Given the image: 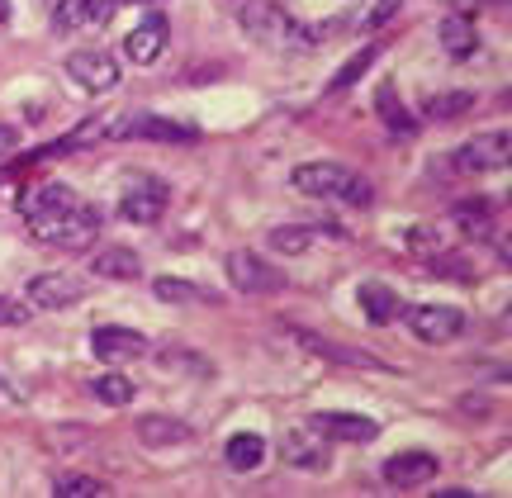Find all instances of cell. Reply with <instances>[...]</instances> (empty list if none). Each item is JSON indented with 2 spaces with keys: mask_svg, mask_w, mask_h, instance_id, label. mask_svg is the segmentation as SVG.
I'll return each instance as SVG.
<instances>
[{
  "mask_svg": "<svg viewBox=\"0 0 512 498\" xmlns=\"http://www.w3.org/2000/svg\"><path fill=\"white\" fill-rule=\"evenodd\" d=\"M294 190L304 195H318V200H342V204H356L366 209L370 204V181H361L356 171H347L342 162H304L294 166Z\"/></svg>",
  "mask_w": 512,
  "mask_h": 498,
  "instance_id": "obj_1",
  "label": "cell"
},
{
  "mask_svg": "<svg viewBox=\"0 0 512 498\" xmlns=\"http://www.w3.org/2000/svg\"><path fill=\"white\" fill-rule=\"evenodd\" d=\"M76 190L62 181H43L29 190V200H24V228L34 233L38 242H57V233L67 228V219L76 214Z\"/></svg>",
  "mask_w": 512,
  "mask_h": 498,
  "instance_id": "obj_2",
  "label": "cell"
},
{
  "mask_svg": "<svg viewBox=\"0 0 512 498\" xmlns=\"http://www.w3.org/2000/svg\"><path fill=\"white\" fill-rule=\"evenodd\" d=\"M403 323H408V332L413 337H422V342H456L460 332H465V314L460 309H451V304H408V309H399Z\"/></svg>",
  "mask_w": 512,
  "mask_h": 498,
  "instance_id": "obj_3",
  "label": "cell"
},
{
  "mask_svg": "<svg viewBox=\"0 0 512 498\" xmlns=\"http://www.w3.org/2000/svg\"><path fill=\"white\" fill-rule=\"evenodd\" d=\"M508 162H512V133L508 129L479 133V138H470V143L456 148V157H451L456 171H503Z\"/></svg>",
  "mask_w": 512,
  "mask_h": 498,
  "instance_id": "obj_4",
  "label": "cell"
},
{
  "mask_svg": "<svg viewBox=\"0 0 512 498\" xmlns=\"http://www.w3.org/2000/svg\"><path fill=\"white\" fill-rule=\"evenodd\" d=\"M242 29H252L261 43H280V48H290V43H309L313 34H304V29H294L290 15H280L275 5H266V0H247L242 5Z\"/></svg>",
  "mask_w": 512,
  "mask_h": 498,
  "instance_id": "obj_5",
  "label": "cell"
},
{
  "mask_svg": "<svg viewBox=\"0 0 512 498\" xmlns=\"http://www.w3.org/2000/svg\"><path fill=\"white\" fill-rule=\"evenodd\" d=\"M280 456H285V465H294V470H309V475H323V470L332 465L328 437H323L318 427H294V432H285Z\"/></svg>",
  "mask_w": 512,
  "mask_h": 498,
  "instance_id": "obj_6",
  "label": "cell"
},
{
  "mask_svg": "<svg viewBox=\"0 0 512 498\" xmlns=\"http://www.w3.org/2000/svg\"><path fill=\"white\" fill-rule=\"evenodd\" d=\"M228 280H233V290H242V295H275L285 285V276L275 271L271 261L256 257V252H233L228 257Z\"/></svg>",
  "mask_w": 512,
  "mask_h": 498,
  "instance_id": "obj_7",
  "label": "cell"
},
{
  "mask_svg": "<svg viewBox=\"0 0 512 498\" xmlns=\"http://www.w3.org/2000/svg\"><path fill=\"white\" fill-rule=\"evenodd\" d=\"M166 209V185L162 181H147V176H133L119 195V214L128 223H157Z\"/></svg>",
  "mask_w": 512,
  "mask_h": 498,
  "instance_id": "obj_8",
  "label": "cell"
},
{
  "mask_svg": "<svg viewBox=\"0 0 512 498\" xmlns=\"http://www.w3.org/2000/svg\"><path fill=\"white\" fill-rule=\"evenodd\" d=\"M166 38H171V24H166V15L138 19V24L128 29V38H124L128 62H133V67H152V62L166 53Z\"/></svg>",
  "mask_w": 512,
  "mask_h": 498,
  "instance_id": "obj_9",
  "label": "cell"
},
{
  "mask_svg": "<svg viewBox=\"0 0 512 498\" xmlns=\"http://www.w3.org/2000/svg\"><path fill=\"white\" fill-rule=\"evenodd\" d=\"M91 351L100 356V361H110V366H124V361H138V356H147V337L133 328H114V323H105V328L91 332Z\"/></svg>",
  "mask_w": 512,
  "mask_h": 498,
  "instance_id": "obj_10",
  "label": "cell"
},
{
  "mask_svg": "<svg viewBox=\"0 0 512 498\" xmlns=\"http://www.w3.org/2000/svg\"><path fill=\"white\" fill-rule=\"evenodd\" d=\"M86 295V280L62 276V271H43V276L29 280V304L34 309H67Z\"/></svg>",
  "mask_w": 512,
  "mask_h": 498,
  "instance_id": "obj_11",
  "label": "cell"
},
{
  "mask_svg": "<svg viewBox=\"0 0 512 498\" xmlns=\"http://www.w3.org/2000/svg\"><path fill=\"white\" fill-rule=\"evenodd\" d=\"M67 72L81 91H114L119 86V62L110 53H72L67 57Z\"/></svg>",
  "mask_w": 512,
  "mask_h": 498,
  "instance_id": "obj_12",
  "label": "cell"
},
{
  "mask_svg": "<svg viewBox=\"0 0 512 498\" xmlns=\"http://www.w3.org/2000/svg\"><path fill=\"white\" fill-rule=\"evenodd\" d=\"M114 138H152V143H195L200 133L176 124V119H157V114H128L124 129H110Z\"/></svg>",
  "mask_w": 512,
  "mask_h": 498,
  "instance_id": "obj_13",
  "label": "cell"
},
{
  "mask_svg": "<svg viewBox=\"0 0 512 498\" xmlns=\"http://www.w3.org/2000/svg\"><path fill=\"white\" fill-rule=\"evenodd\" d=\"M441 465L437 456H427V451H403V456H389L384 461V484H394V489H418L437 475Z\"/></svg>",
  "mask_w": 512,
  "mask_h": 498,
  "instance_id": "obj_14",
  "label": "cell"
},
{
  "mask_svg": "<svg viewBox=\"0 0 512 498\" xmlns=\"http://www.w3.org/2000/svg\"><path fill=\"white\" fill-rule=\"evenodd\" d=\"M323 437H337V442H375L380 437V427L361 418V413H313V423Z\"/></svg>",
  "mask_w": 512,
  "mask_h": 498,
  "instance_id": "obj_15",
  "label": "cell"
},
{
  "mask_svg": "<svg viewBox=\"0 0 512 498\" xmlns=\"http://www.w3.org/2000/svg\"><path fill=\"white\" fill-rule=\"evenodd\" d=\"M437 38L456 62H470V57L479 53V29H475V19L470 15H446L437 24Z\"/></svg>",
  "mask_w": 512,
  "mask_h": 498,
  "instance_id": "obj_16",
  "label": "cell"
},
{
  "mask_svg": "<svg viewBox=\"0 0 512 498\" xmlns=\"http://www.w3.org/2000/svg\"><path fill=\"white\" fill-rule=\"evenodd\" d=\"M356 299H361V314L375 323V328H389L394 318H399V295L384 285V280H361V290H356Z\"/></svg>",
  "mask_w": 512,
  "mask_h": 498,
  "instance_id": "obj_17",
  "label": "cell"
},
{
  "mask_svg": "<svg viewBox=\"0 0 512 498\" xmlns=\"http://www.w3.org/2000/svg\"><path fill=\"white\" fill-rule=\"evenodd\" d=\"M299 347H309L313 356H328V361H342V366H370V370H389L384 361H375L370 351H356V347H342V342H328V337H313V332H290Z\"/></svg>",
  "mask_w": 512,
  "mask_h": 498,
  "instance_id": "obj_18",
  "label": "cell"
},
{
  "mask_svg": "<svg viewBox=\"0 0 512 498\" xmlns=\"http://www.w3.org/2000/svg\"><path fill=\"white\" fill-rule=\"evenodd\" d=\"M91 271L100 280H138L143 276V261L133 247H100L91 257Z\"/></svg>",
  "mask_w": 512,
  "mask_h": 498,
  "instance_id": "obj_19",
  "label": "cell"
},
{
  "mask_svg": "<svg viewBox=\"0 0 512 498\" xmlns=\"http://www.w3.org/2000/svg\"><path fill=\"white\" fill-rule=\"evenodd\" d=\"M223 461H228V470H238V475H252L266 461V442L256 432H233L228 446H223Z\"/></svg>",
  "mask_w": 512,
  "mask_h": 498,
  "instance_id": "obj_20",
  "label": "cell"
},
{
  "mask_svg": "<svg viewBox=\"0 0 512 498\" xmlns=\"http://www.w3.org/2000/svg\"><path fill=\"white\" fill-rule=\"evenodd\" d=\"M95 233H100V214H95L91 204H76V214L67 219V228L57 233L53 247H67V252H81V247H91Z\"/></svg>",
  "mask_w": 512,
  "mask_h": 498,
  "instance_id": "obj_21",
  "label": "cell"
},
{
  "mask_svg": "<svg viewBox=\"0 0 512 498\" xmlns=\"http://www.w3.org/2000/svg\"><path fill=\"white\" fill-rule=\"evenodd\" d=\"M375 110H380V119L389 124V133H399V138H413V133H418V119L408 114V105L399 100V91H394L389 81L375 91Z\"/></svg>",
  "mask_w": 512,
  "mask_h": 498,
  "instance_id": "obj_22",
  "label": "cell"
},
{
  "mask_svg": "<svg viewBox=\"0 0 512 498\" xmlns=\"http://www.w3.org/2000/svg\"><path fill=\"white\" fill-rule=\"evenodd\" d=\"M138 442L143 446H185L190 442V427L176 418H143L138 423Z\"/></svg>",
  "mask_w": 512,
  "mask_h": 498,
  "instance_id": "obj_23",
  "label": "cell"
},
{
  "mask_svg": "<svg viewBox=\"0 0 512 498\" xmlns=\"http://www.w3.org/2000/svg\"><path fill=\"white\" fill-rule=\"evenodd\" d=\"M465 110H475V91H437L422 105L427 119H456V114H465Z\"/></svg>",
  "mask_w": 512,
  "mask_h": 498,
  "instance_id": "obj_24",
  "label": "cell"
},
{
  "mask_svg": "<svg viewBox=\"0 0 512 498\" xmlns=\"http://www.w3.org/2000/svg\"><path fill=\"white\" fill-rule=\"evenodd\" d=\"M152 295L166 299V304H200L204 290L200 285H190V280H181V276H157L152 280Z\"/></svg>",
  "mask_w": 512,
  "mask_h": 498,
  "instance_id": "obj_25",
  "label": "cell"
},
{
  "mask_svg": "<svg viewBox=\"0 0 512 498\" xmlns=\"http://www.w3.org/2000/svg\"><path fill=\"white\" fill-rule=\"evenodd\" d=\"M91 394L100 404L124 408V404H133V380H124V375H100V380H91Z\"/></svg>",
  "mask_w": 512,
  "mask_h": 498,
  "instance_id": "obj_26",
  "label": "cell"
},
{
  "mask_svg": "<svg viewBox=\"0 0 512 498\" xmlns=\"http://www.w3.org/2000/svg\"><path fill=\"white\" fill-rule=\"evenodd\" d=\"M313 238H323V228H275L271 233V247L275 252H285V257H299V252H309Z\"/></svg>",
  "mask_w": 512,
  "mask_h": 498,
  "instance_id": "obj_27",
  "label": "cell"
},
{
  "mask_svg": "<svg viewBox=\"0 0 512 498\" xmlns=\"http://www.w3.org/2000/svg\"><path fill=\"white\" fill-rule=\"evenodd\" d=\"M375 53H380V48H361V53H351V57H347V67H342V72H337V76L328 81V91L337 95V91H347L351 81H361V76H366L370 67H375Z\"/></svg>",
  "mask_w": 512,
  "mask_h": 498,
  "instance_id": "obj_28",
  "label": "cell"
},
{
  "mask_svg": "<svg viewBox=\"0 0 512 498\" xmlns=\"http://www.w3.org/2000/svg\"><path fill=\"white\" fill-rule=\"evenodd\" d=\"M57 498H95V494H110V484L95 480V475H62V480L53 484Z\"/></svg>",
  "mask_w": 512,
  "mask_h": 498,
  "instance_id": "obj_29",
  "label": "cell"
},
{
  "mask_svg": "<svg viewBox=\"0 0 512 498\" xmlns=\"http://www.w3.org/2000/svg\"><path fill=\"white\" fill-rule=\"evenodd\" d=\"M456 219L465 233H489V200H460Z\"/></svg>",
  "mask_w": 512,
  "mask_h": 498,
  "instance_id": "obj_30",
  "label": "cell"
},
{
  "mask_svg": "<svg viewBox=\"0 0 512 498\" xmlns=\"http://www.w3.org/2000/svg\"><path fill=\"white\" fill-rule=\"evenodd\" d=\"M403 0H370L366 15H361V29H380V24H389V19L399 15Z\"/></svg>",
  "mask_w": 512,
  "mask_h": 498,
  "instance_id": "obj_31",
  "label": "cell"
},
{
  "mask_svg": "<svg viewBox=\"0 0 512 498\" xmlns=\"http://www.w3.org/2000/svg\"><path fill=\"white\" fill-rule=\"evenodd\" d=\"M114 10H119V0H81V19L86 24H110Z\"/></svg>",
  "mask_w": 512,
  "mask_h": 498,
  "instance_id": "obj_32",
  "label": "cell"
},
{
  "mask_svg": "<svg viewBox=\"0 0 512 498\" xmlns=\"http://www.w3.org/2000/svg\"><path fill=\"white\" fill-rule=\"evenodd\" d=\"M15 323H29V309H24L19 299L0 295V328H15Z\"/></svg>",
  "mask_w": 512,
  "mask_h": 498,
  "instance_id": "obj_33",
  "label": "cell"
},
{
  "mask_svg": "<svg viewBox=\"0 0 512 498\" xmlns=\"http://www.w3.org/2000/svg\"><path fill=\"white\" fill-rule=\"evenodd\" d=\"M408 238H413V252H437V247H441V238L432 233V228H413Z\"/></svg>",
  "mask_w": 512,
  "mask_h": 498,
  "instance_id": "obj_34",
  "label": "cell"
},
{
  "mask_svg": "<svg viewBox=\"0 0 512 498\" xmlns=\"http://www.w3.org/2000/svg\"><path fill=\"white\" fill-rule=\"evenodd\" d=\"M15 148H19V129L0 124V157H5V152H15Z\"/></svg>",
  "mask_w": 512,
  "mask_h": 498,
  "instance_id": "obj_35",
  "label": "cell"
},
{
  "mask_svg": "<svg viewBox=\"0 0 512 498\" xmlns=\"http://www.w3.org/2000/svg\"><path fill=\"white\" fill-rule=\"evenodd\" d=\"M0 394H10V385H5V380H0Z\"/></svg>",
  "mask_w": 512,
  "mask_h": 498,
  "instance_id": "obj_36",
  "label": "cell"
},
{
  "mask_svg": "<svg viewBox=\"0 0 512 498\" xmlns=\"http://www.w3.org/2000/svg\"><path fill=\"white\" fill-rule=\"evenodd\" d=\"M48 5H57V10H62V0H48Z\"/></svg>",
  "mask_w": 512,
  "mask_h": 498,
  "instance_id": "obj_37",
  "label": "cell"
}]
</instances>
